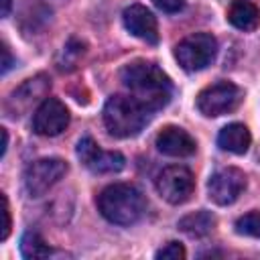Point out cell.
<instances>
[{"instance_id": "5bb4252c", "label": "cell", "mask_w": 260, "mask_h": 260, "mask_svg": "<svg viewBox=\"0 0 260 260\" xmlns=\"http://www.w3.org/2000/svg\"><path fill=\"white\" fill-rule=\"evenodd\" d=\"M228 20L232 26L240 30H254L260 24V12L256 4L248 0H234L232 6L228 8Z\"/></svg>"}, {"instance_id": "8992f818", "label": "cell", "mask_w": 260, "mask_h": 260, "mask_svg": "<svg viewBox=\"0 0 260 260\" xmlns=\"http://www.w3.org/2000/svg\"><path fill=\"white\" fill-rule=\"evenodd\" d=\"M67 173V162L55 156L49 158H39L30 162L24 169V189L30 197H41L45 195L63 175Z\"/></svg>"}, {"instance_id": "ac0fdd59", "label": "cell", "mask_w": 260, "mask_h": 260, "mask_svg": "<svg viewBox=\"0 0 260 260\" xmlns=\"http://www.w3.org/2000/svg\"><path fill=\"white\" fill-rule=\"evenodd\" d=\"M20 252L24 258H47L51 254V248L47 246V242L41 238L39 232L28 230L20 240Z\"/></svg>"}, {"instance_id": "2e32d148", "label": "cell", "mask_w": 260, "mask_h": 260, "mask_svg": "<svg viewBox=\"0 0 260 260\" xmlns=\"http://www.w3.org/2000/svg\"><path fill=\"white\" fill-rule=\"evenodd\" d=\"M213 228H215V217H213V213H209L205 209L195 211V213H189L183 219H179V230L185 232L191 238H203Z\"/></svg>"}, {"instance_id": "ba28073f", "label": "cell", "mask_w": 260, "mask_h": 260, "mask_svg": "<svg viewBox=\"0 0 260 260\" xmlns=\"http://www.w3.org/2000/svg\"><path fill=\"white\" fill-rule=\"evenodd\" d=\"M77 156L91 173H118L124 169L126 158L118 150H102L91 136H83L77 142Z\"/></svg>"}, {"instance_id": "8fae6325", "label": "cell", "mask_w": 260, "mask_h": 260, "mask_svg": "<svg viewBox=\"0 0 260 260\" xmlns=\"http://www.w3.org/2000/svg\"><path fill=\"white\" fill-rule=\"evenodd\" d=\"M122 22L126 26V30H130L134 37L154 45L158 43V26H156V18L154 14L142 6V4H132L122 12Z\"/></svg>"}, {"instance_id": "cb8c5ba5", "label": "cell", "mask_w": 260, "mask_h": 260, "mask_svg": "<svg viewBox=\"0 0 260 260\" xmlns=\"http://www.w3.org/2000/svg\"><path fill=\"white\" fill-rule=\"evenodd\" d=\"M0 132H2V150H0V154L4 156L6 148H8V132H6V128H0Z\"/></svg>"}, {"instance_id": "52a82bcc", "label": "cell", "mask_w": 260, "mask_h": 260, "mask_svg": "<svg viewBox=\"0 0 260 260\" xmlns=\"http://www.w3.org/2000/svg\"><path fill=\"white\" fill-rule=\"evenodd\" d=\"M193 189H195V179L187 167L171 165L162 169L156 177V191L171 205L185 203L193 195Z\"/></svg>"}, {"instance_id": "9c48e42d", "label": "cell", "mask_w": 260, "mask_h": 260, "mask_svg": "<svg viewBox=\"0 0 260 260\" xmlns=\"http://www.w3.org/2000/svg\"><path fill=\"white\" fill-rule=\"evenodd\" d=\"M246 189V175L236 167L215 171L207 181V195L215 205L234 203Z\"/></svg>"}, {"instance_id": "e0dca14e", "label": "cell", "mask_w": 260, "mask_h": 260, "mask_svg": "<svg viewBox=\"0 0 260 260\" xmlns=\"http://www.w3.org/2000/svg\"><path fill=\"white\" fill-rule=\"evenodd\" d=\"M83 53H85V43L79 41V39H75V37L69 39L67 45L63 47L59 59H57V67H59L61 71H71V69H75L77 63H79V59L83 57Z\"/></svg>"}, {"instance_id": "7402d4cb", "label": "cell", "mask_w": 260, "mask_h": 260, "mask_svg": "<svg viewBox=\"0 0 260 260\" xmlns=\"http://www.w3.org/2000/svg\"><path fill=\"white\" fill-rule=\"evenodd\" d=\"M152 2H154V6H156L158 10L169 12V14L179 12V10L185 8V0H152Z\"/></svg>"}, {"instance_id": "277c9868", "label": "cell", "mask_w": 260, "mask_h": 260, "mask_svg": "<svg viewBox=\"0 0 260 260\" xmlns=\"http://www.w3.org/2000/svg\"><path fill=\"white\" fill-rule=\"evenodd\" d=\"M217 53V41L209 32H195L185 37L175 47V59L185 71H201L205 69Z\"/></svg>"}, {"instance_id": "ffe728a7", "label": "cell", "mask_w": 260, "mask_h": 260, "mask_svg": "<svg viewBox=\"0 0 260 260\" xmlns=\"http://www.w3.org/2000/svg\"><path fill=\"white\" fill-rule=\"evenodd\" d=\"M185 256H187V252H185V248L179 242H169L167 246H162L156 252L158 260H183Z\"/></svg>"}, {"instance_id": "5b68a950", "label": "cell", "mask_w": 260, "mask_h": 260, "mask_svg": "<svg viewBox=\"0 0 260 260\" xmlns=\"http://www.w3.org/2000/svg\"><path fill=\"white\" fill-rule=\"evenodd\" d=\"M240 100H242V91L238 85H234L232 81H217L199 91L197 110L207 118H215L236 110Z\"/></svg>"}, {"instance_id": "4fadbf2b", "label": "cell", "mask_w": 260, "mask_h": 260, "mask_svg": "<svg viewBox=\"0 0 260 260\" xmlns=\"http://www.w3.org/2000/svg\"><path fill=\"white\" fill-rule=\"evenodd\" d=\"M250 142H252L250 130L240 122H232V124L223 126L217 134L219 148L228 150V152H234V154H244L250 148Z\"/></svg>"}, {"instance_id": "9a60e30c", "label": "cell", "mask_w": 260, "mask_h": 260, "mask_svg": "<svg viewBox=\"0 0 260 260\" xmlns=\"http://www.w3.org/2000/svg\"><path fill=\"white\" fill-rule=\"evenodd\" d=\"M49 87H51V83H49V79H47L45 75H37V77H32V79H26V81L12 93L10 104H18L20 108H24V106H28L30 102L43 98Z\"/></svg>"}, {"instance_id": "44dd1931", "label": "cell", "mask_w": 260, "mask_h": 260, "mask_svg": "<svg viewBox=\"0 0 260 260\" xmlns=\"http://www.w3.org/2000/svg\"><path fill=\"white\" fill-rule=\"evenodd\" d=\"M2 219H4V223H2V234H0V240H6L8 238V234H10V228H12V221H10V207H8V199H6V195L2 193Z\"/></svg>"}, {"instance_id": "7a4b0ae2", "label": "cell", "mask_w": 260, "mask_h": 260, "mask_svg": "<svg viewBox=\"0 0 260 260\" xmlns=\"http://www.w3.org/2000/svg\"><path fill=\"white\" fill-rule=\"evenodd\" d=\"M98 209L108 221L118 225H130L142 217L146 203L142 193L134 185L114 183L98 195Z\"/></svg>"}, {"instance_id": "d6986e66", "label": "cell", "mask_w": 260, "mask_h": 260, "mask_svg": "<svg viewBox=\"0 0 260 260\" xmlns=\"http://www.w3.org/2000/svg\"><path fill=\"white\" fill-rule=\"evenodd\" d=\"M236 232L242 236H250V238L260 240V211H250V213L238 217Z\"/></svg>"}, {"instance_id": "7c38bea8", "label": "cell", "mask_w": 260, "mask_h": 260, "mask_svg": "<svg viewBox=\"0 0 260 260\" xmlns=\"http://www.w3.org/2000/svg\"><path fill=\"white\" fill-rule=\"evenodd\" d=\"M156 148L167 156H189L195 152V140L179 126H167L156 136Z\"/></svg>"}, {"instance_id": "6da1fadb", "label": "cell", "mask_w": 260, "mask_h": 260, "mask_svg": "<svg viewBox=\"0 0 260 260\" xmlns=\"http://www.w3.org/2000/svg\"><path fill=\"white\" fill-rule=\"evenodd\" d=\"M120 81L130 89L132 98L144 104L150 112L160 110L171 100V79L169 75L154 63L148 61H132L120 71Z\"/></svg>"}, {"instance_id": "d4e9b609", "label": "cell", "mask_w": 260, "mask_h": 260, "mask_svg": "<svg viewBox=\"0 0 260 260\" xmlns=\"http://www.w3.org/2000/svg\"><path fill=\"white\" fill-rule=\"evenodd\" d=\"M10 4H12V0H2V16H8V12H10Z\"/></svg>"}, {"instance_id": "30bf717a", "label": "cell", "mask_w": 260, "mask_h": 260, "mask_svg": "<svg viewBox=\"0 0 260 260\" xmlns=\"http://www.w3.org/2000/svg\"><path fill=\"white\" fill-rule=\"evenodd\" d=\"M69 126V110L57 98H45L32 114V130L39 136H57Z\"/></svg>"}, {"instance_id": "3957f363", "label": "cell", "mask_w": 260, "mask_h": 260, "mask_svg": "<svg viewBox=\"0 0 260 260\" xmlns=\"http://www.w3.org/2000/svg\"><path fill=\"white\" fill-rule=\"evenodd\" d=\"M150 110L132 95H112L104 106V124L116 138L136 136L148 122Z\"/></svg>"}, {"instance_id": "603a6c76", "label": "cell", "mask_w": 260, "mask_h": 260, "mask_svg": "<svg viewBox=\"0 0 260 260\" xmlns=\"http://www.w3.org/2000/svg\"><path fill=\"white\" fill-rule=\"evenodd\" d=\"M12 67V55L6 45H2V73H6Z\"/></svg>"}]
</instances>
